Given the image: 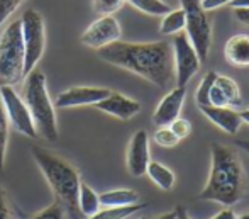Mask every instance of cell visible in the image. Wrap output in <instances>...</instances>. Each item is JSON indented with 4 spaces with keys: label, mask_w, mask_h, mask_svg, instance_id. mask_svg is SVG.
<instances>
[{
    "label": "cell",
    "mask_w": 249,
    "mask_h": 219,
    "mask_svg": "<svg viewBox=\"0 0 249 219\" xmlns=\"http://www.w3.org/2000/svg\"><path fill=\"white\" fill-rule=\"evenodd\" d=\"M97 55L104 61L119 68H124L142 77L156 87L164 88L175 79L173 49L166 41L154 43H115L97 49Z\"/></svg>",
    "instance_id": "cell-1"
},
{
    "label": "cell",
    "mask_w": 249,
    "mask_h": 219,
    "mask_svg": "<svg viewBox=\"0 0 249 219\" xmlns=\"http://www.w3.org/2000/svg\"><path fill=\"white\" fill-rule=\"evenodd\" d=\"M246 192V174L241 158L231 146L212 143L210 174L205 187L198 194L200 200H213L226 207L237 204Z\"/></svg>",
    "instance_id": "cell-2"
},
{
    "label": "cell",
    "mask_w": 249,
    "mask_h": 219,
    "mask_svg": "<svg viewBox=\"0 0 249 219\" xmlns=\"http://www.w3.org/2000/svg\"><path fill=\"white\" fill-rule=\"evenodd\" d=\"M31 153L39 170L43 172L44 179L50 183L56 200L65 207V213L70 214L71 219L82 218L78 209V190L82 180L76 168L61 157L48 151L46 148L33 146Z\"/></svg>",
    "instance_id": "cell-3"
},
{
    "label": "cell",
    "mask_w": 249,
    "mask_h": 219,
    "mask_svg": "<svg viewBox=\"0 0 249 219\" xmlns=\"http://www.w3.org/2000/svg\"><path fill=\"white\" fill-rule=\"evenodd\" d=\"M22 100L26 102L36 131L46 141L58 139V121H56V109L51 102L50 92L46 85V75L41 70L34 68L26 75L22 88Z\"/></svg>",
    "instance_id": "cell-4"
},
{
    "label": "cell",
    "mask_w": 249,
    "mask_h": 219,
    "mask_svg": "<svg viewBox=\"0 0 249 219\" xmlns=\"http://www.w3.org/2000/svg\"><path fill=\"white\" fill-rule=\"evenodd\" d=\"M24 79L22 26L16 19L0 34V87H14Z\"/></svg>",
    "instance_id": "cell-5"
},
{
    "label": "cell",
    "mask_w": 249,
    "mask_h": 219,
    "mask_svg": "<svg viewBox=\"0 0 249 219\" xmlns=\"http://www.w3.org/2000/svg\"><path fill=\"white\" fill-rule=\"evenodd\" d=\"M180 3L185 12V34L200 61H205L212 49V22L200 5V0H180Z\"/></svg>",
    "instance_id": "cell-6"
},
{
    "label": "cell",
    "mask_w": 249,
    "mask_h": 219,
    "mask_svg": "<svg viewBox=\"0 0 249 219\" xmlns=\"http://www.w3.org/2000/svg\"><path fill=\"white\" fill-rule=\"evenodd\" d=\"M20 26H22L24 43V75H29L43 58L46 46L44 19L37 10L27 9L20 17Z\"/></svg>",
    "instance_id": "cell-7"
},
{
    "label": "cell",
    "mask_w": 249,
    "mask_h": 219,
    "mask_svg": "<svg viewBox=\"0 0 249 219\" xmlns=\"http://www.w3.org/2000/svg\"><path fill=\"white\" fill-rule=\"evenodd\" d=\"M171 49H173V70L177 87H187V83L198 73L202 61L185 33L175 34Z\"/></svg>",
    "instance_id": "cell-8"
},
{
    "label": "cell",
    "mask_w": 249,
    "mask_h": 219,
    "mask_svg": "<svg viewBox=\"0 0 249 219\" xmlns=\"http://www.w3.org/2000/svg\"><path fill=\"white\" fill-rule=\"evenodd\" d=\"M0 99H2L9 124L24 136L37 138L36 126L29 114V109L22 100V97L14 90V87H0Z\"/></svg>",
    "instance_id": "cell-9"
},
{
    "label": "cell",
    "mask_w": 249,
    "mask_h": 219,
    "mask_svg": "<svg viewBox=\"0 0 249 219\" xmlns=\"http://www.w3.org/2000/svg\"><path fill=\"white\" fill-rule=\"evenodd\" d=\"M121 36L122 29L119 20L114 16H100L87 27L80 41L92 49H100L115 41H121Z\"/></svg>",
    "instance_id": "cell-10"
},
{
    "label": "cell",
    "mask_w": 249,
    "mask_h": 219,
    "mask_svg": "<svg viewBox=\"0 0 249 219\" xmlns=\"http://www.w3.org/2000/svg\"><path fill=\"white\" fill-rule=\"evenodd\" d=\"M151 161L149 136L146 129H139L132 134L127 148V170L132 177H142Z\"/></svg>",
    "instance_id": "cell-11"
},
{
    "label": "cell",
    "mask_w": 249,
    "mask_h": 219,
    "mask_svg": "<svg viewBox=\"0 0 249 219\" xmlns=\"http://www.w3.org/2000/svg\"><path fill=\"white\" fill-rule=\"evenodd\" d=\"M110 94L108 88L104 87H71L68 90L61 92L56 97V107L68 109V107H82V105H95L104 100Z\"/></svg>",
    "instance_id": "cell-12"
},
{
    "label": "cell",
    "mask_w": 249,
    "mask_h": 219,
    "mask_svg": "<svg viewBox=\"0 0 249 219\" xmlns=\"http://www.w3.org/2000/svg\"><path fill=\"white\" fill-rule=\"evenodd\" d=\"M187 99V87H175L171 92H168L161 102L158 104L156 111L153 114V122L161 128V126H170L177 118H180L181 107Z\"/></svg>",
    "instance_id": "cell-13"
},
{
    "label": "cell",
    "mask_w": 249,
    "mask_h": 219,
    "mask_svg": "<svg viewBox=\"0 0 249 219\" xmlns=\"http://www.w3.org/2000/svg\"><path fill=\"white\" fill-rule=\"evenodd\" d=\"M241 90L236 80L226 75H217L215 82L209 94V105H217V107H237L241 105Z\"/></svg>",
    "instance_id": "cell-14"
},
{
    "label": "cell",
    "mask_w": 249,
    "mask_h": 219,
    "mask_svg": "<svg viewBox=\"0 0 249 219\" xmlns=\"http://www.w3.org/2000/svg\"><path fill=\"white\" fill-rule=\"evenodd\" d=\"M95 107L99 111L105 112V114L121 119V121H129V119H132L136 114L141 112V104L138 100L125 97V95L119 94V92H110L104 100L95 104Z\"/></svg>",
    "instance_id": "cell-15"
},
{
    "label": "cell",
    "mask_w": 249,
    "mask_h": 219,
    "mask_svg": "<svg viewBox=\"0 0 249 219\" xmlns=\"http://www.w3.org/2000/svg\"><path fill=\"white\" fill-rule=\"evenodd\" d=\"M202 114L209 119L210 122L217 126L219 129H222L227 134H237L239 128L243 124L239 118V112L234 111L232 107H217V105H200Z\"/></svg>",
    "instance_id": "cell-16"
},
{
    "label": "cell",
    "mask_w": 249,
    "mask_h": 219,
    "mask_svg": "<svg viewBox=\"0 0 249 219\" xmlns=\"http://www.w3.org/2000/svg\"><path fill=\"white\" fill-rule=\"evenodd\" d=\"M224 56L232 66L246 68L249 66V34H234L227 40Z\"/></svg>",
    "instance_id": "cell-17"
},
{
    "label": "cell",
    "mask_w": 249,
    "mask_h": 219,
    "mask_svg": "<svg viewBox=\"0 0 249 219\" xmlns=\"http://www.w3.org/2000/svg\"><path fill=\"white\" fill-rule=\"evenodd\" d=\"M100 206L104 207H125L139 202V194L132 189H117L99 194Z\"/></svg>",
    "instance_id": "cell-18"
},
{
    "label": "cell",
    "mask_w": 249,
    "mask_h": 219,
    "mask_svg": "<svg viewBox=\"0 0 249 219\" xmlns=\"http://www.w3.org/2000/svg\"><path fill=\"white\" fill-rule=\"evenodd\" d=\"M78 209L82 213V216L90 218L100 211V199L99 194L85 182H80V190H78Z\"/></svg>",
    "instance_id": "cell-19"
},
{
    "label": "cell",
    "mask_w": 249,
    "mask_h": 219,
    "mask_svg": "<svg viewBox=\"0 0 249 219\" xmlns=\"http://www.w3.org/2000/svg\"><path fill=\"white\" fill-rule=\"evenodd\" d=\"M146 175H148L149 179L163 190H171V189H173V185H175L173 170H170L166 165L160 163V161H149L148 170H146Z\"/></svg>",
    "instance_id": "cell-20"
},
{
    "label": "cell",
    "mask_w": 249,
    "mask_h": 219,
    "mask_svg": "<svg viewBox=\"0 0 249 219\" xmlns=\"http://www.w3.org/2000/svg\"><path fill=\"white\" fill-rule=\"evenodd\" d=\"M146 207H148L146 202H138V204H132V206H125V207H104V209L97 211L93 216H90L87 219H127L129 216L146 209Z\"/></svg>",
    "instance_id": "cell-21"
},
{
    "label": "cell",
    "mask_w": 249,
    "mask_h": 219,
    "mask_svg": "<svg viewBox=\"0 0 249 219\" xmlns=\"http://www.w3.org/2000/svg\"><path fill=\"white\" fill-rule=\"evenodd\" d=\"M185 29V12L183 9L170 10L166 16H163L160 24V33L164 36H175Z\"/></svg>",
    "instance_id": "cell-22"
},
{
    "label": "cell",
    "mask_w": 249,
    "mask_h": 219,
    "mask_svg": "<svg viewBox=\"0 0 249 219\" xmlns=\"http://www.w3.org/2000/svg\"><path fill=\"white\" fill-rule=\"evenodd\" d=\"M125 2H129L139 12L153 17H163L171 10V7L163 0H125Z\"/></svg>",
    "instance_id": "cell-23"
},
{
    "label": "cell",
    "mask_w": 249,
    "mask_h": 219,
    "mask_svg": "<svg viewBox=\"0 0 249 219\" xmlns=\"http://www.w3.org/2000/svg\"><path fill=\"white\" fill-rule=\"evenodd\" d=\"M217 75L219 73L213 72V70H210V72L205 73V77L202 79V82H200V85L197 88V92H195V100H197V105H209V94H210V88H212L213 82H215Z\"/></svg>",
    "instance_id": "cell-24"
},
{
    "label": "cell",
    "mask_w": 249,
    "mask_h": 219,
    "mask_svg": "<svg viewBox=\"0 0 249 219\" xmlns=\"http://www.w3.org/2000/svg\"><path fill=\"white\" fill-rule=\"evenodd\" d=\"M9 119H7L5 109H3L2 99H0V170H3L5 165L7 143H9Z\"/></svg>",
    "instance_id": "cell-25"
},
{
    "label": "cell",
    "mask_w": 249,
    "mask_h": 219,
    "mask_svg": "<svg viewBox=\"0 0 249 219\" xmlns=\"http://www.w3.org/2000/svg\"><path fill=\"white\" fill-rule=\"evenodd\" d=\"M153 139L158 146H163V148H173L180 143L175 133L170 129V126H161V128L156 129V133L153 134Z\"/></svg>",
    "instance_id": "cell-26"
},
{
    "label": "cell",
    "mask_w": 249,
    "mask_h": 219,
    "mask_svg": "<svg viewBox=\"0 0 249 219\" xmlns=\"http://www.w3.org/2000/svg\"><path fill=\"white\" fill-rule=\"evenodd\" d=\"M125 0H93V10L99 16H112L114 12H117Z\"/></svg>",
    "instance_id": "cell-27"
},
{
    "label": "cell",
    "mask_w": 249,
    "mask_h": 219,
    "mask_svg": "<svg viewBox=\"0 0 249 219\" xmlns=\"http://www.w3.org/2000/svg\"><path fill=\"white\" fill-rule=\"evenodd\" d=\"M65 216H66L65 207H63L58 200H54V202L50 204L46 209L39 211L33 219H65Z\"/></svg>",
    "instance_id": "cell-28"
},
{
    "label": "cell",
    "mask_w": 249,
    "mask_h": 219,
    "mask_svg": "<svg viewBox=\"0 0 249 219\" xmlns=\"http://www.w3.org/2000/svg\"><path fill=\"white\" fill-rule=\"evenodd\" d=\"M170 129L175 133V136L178 138V139H185V138L190 136L192 133V122L188 121V119H183V118H177L173 122L170 124Z\"/></svg>",
    "instance_id": "cell-29"
},
{
    "label": "cell",
    "mask_w": 249,
    "mask_h": 219,
    "mask_svg": "<svg viewBox=\"0 0 249 219\" xmlns=\"http://www.w3.org/2000/svg\"><path fill=\"white\" fill-rule=\"evenodd\" d=\"M26 0H0V26L19 9Z\"/></svg>",
    "instance_id": "cell-30"
},
{
    "label": "cell",
    "mask_w": 249,
    "mask_h": 219,
    "mask_svg": "<svg viewBox=\"0 0 249 219\" xmlns=\"http://www.w3.org/2000/svg\"><path fill=\"white\" fill-rule=\"evenodd\" d=\"M231 2H232V0H200V5H202V9L205 10V12H209V10H215V9H219V7L229 5Z\"/></svg>",
    "instance_id": "cell-31"
},
{
    "label": "cell",
    "mask_w": 249,
    "mask_h": 219,
    "mask_svg": "<svg viewBox=\"0 0 249 219\" xmlns=\"http://www.w3.org/2000/svg\"><path fill=\"white\" fill-rule=\"evenodd\" d=\"M0 219H12V213L9 209V204H7L5 190L0 187Z\"/></svg>",
    "instance_id": "cell-32"
},
{
    "label": "cell",
    "mask_w": 249,
    "mask_h": 219,
    "mask_svg": "<svg viewBox=\"0 0 249 219\" xmlns=\"http://www.w3.org/2000/svg\"><path fill=\"white\" fill-rule=\"evenodd\" d=\"M234 17L244 26H249V7L246 9H234Z\"/></svg>",
    "instance_id": "cell-33"
},
{
    "label": "cell",
    "mask_w": 249,
    "mask_h": 219,
    "mask_svg": "<svg viewBox=\"0 0 249 219\" xmlns=\"http://www.w3.org/2000/svg\"><path fill=\"white\" fill-rule=\"evenodd\" d=\"M210 219H237V216L231 207H226V209H222L220 213H217L215 216L210 218Z\"/></svg>",
    "instance_id": "cell-34"
},
{
    "label": "cell",
    "mask_w": 249,
    "mask_h": 219,
    "mask_svg": "<svg viewBox=\"0 0 249 219\" xmlns=\"http://www.w3.org/2000/svg\"><path fill=\"white\" fill-rule=\"evenodd\" d=\"M175 213H177V219H192V218H190V214H188V211L185 209L183 206H177Z\"/></svg>",
    "instance_id": "cell-35"
},
{
    "label": "cell",
    "mask_w": 249,
    "mask_h": 219,
    "mask_svg": "<svg viewBox=\"0 0 249 219\" xmlns=\"http://www.w3.org/2000/svg\"><path fill=\"white\" fill-rule=\"evenodd\" d=\"M229 5L232 9H246V7H249V0H232Z\"/></svg>",
    "instance_id": "cell-36"
},
{
    "label": "cell",
    "mask_w": 249,
    "mask_h": 219,
    "mask_svg": "<svg viewBox=\"0 0 249 219\" xmlns=\"http://www.w3.org/2000/svg\"><path fill=\"white\" fill-rule=\"evenodd\" d=\"M236 146H239L243 151H246L249 155V139H237L236 141Z\"/></svg>",
    "instance_id": "cell-37"
},
{
    "label": "cell",
    "mask_w": 249,
    "mask_h": 219,
    "mask_svg": "<svg viewBox=\"0 0 249 219\" xmlns=\"http://www.w3.org/2000/svg\"><path fill=\"white\" fill-rule=\"evenodd\" d=\"M239 118H241V121H243V122L249 124V107L243 109V111H239Z\"/></svg>",
    "instance_id": "cell-38"
},
{
    "label": "cell",
    "mask_w": 249,
    "mask_h": 219,
    "mask_svg": "<svg viewBox=\"0 0 249 219\" xmlns=\"http://www.w3.org/2000/svg\"><path fill=\"white\" fill-rule=\"evenodd\" d=\"M156 219H177V213H175V211H171V213H166V214H163V216H160Z\"/></svg>",
    "instance_id": "cell-39"
},
{
    "label": "cell",
    "mask_w": 249,
    "mask_h": 219,
    "mask_svg": "<svg viewBox=\"0 0 249 219\" xmlns=\"http://www.w3.org/2000/svg\"><path fill=\"white\" fill-rule=\"evenodd\" d=\"M237 219H249V211H246V213H243L241 216H237Z\"/></svg>",
    "instance_id": "cell-40"
},
{
    "label": "cell",
    "mask_w": 249,
    "mask_h": 219,
    "mask_svg": "<svg viewBox=\"0 0 249 219\" xmlns=\"http://www.w3.org/2000/svg\"><path fill=\"white\" fill-rule=\"evenodd\" d=\"M138 219H146V218H138Z\"/></svg>",
    "instance_id": "cell-41"
}]
</instances>
